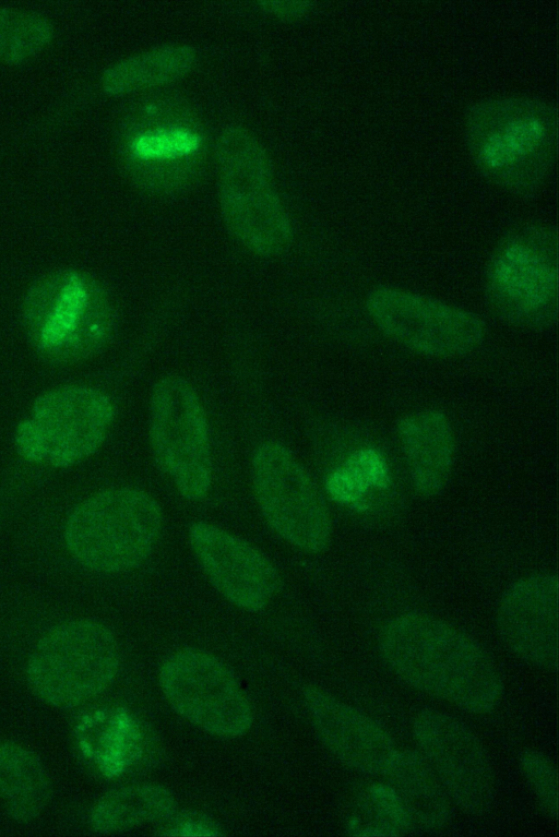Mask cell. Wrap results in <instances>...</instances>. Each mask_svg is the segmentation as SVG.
Wrapping results in <instances>:
<instances>
[{
	"instance_id": "cell-16",
	"label": "cell",
	"mask_w": 559,
	"mask_h": 837,
	"mask_svg": "<svg viewBox=\"0 0 559 837\" xmlns=\"http://www.w3.org/2000/svg\"><path fill=\"white\" fill-rule=\"evenodd\" d=\"M304 697L319 738L337 760L364 774H385L399 750L378 721L317 686H307Z\"/></svg>"
},
{
	"instance_id": "cell-26",
	"label": "cell",
	"mask_w": 559,
	"mask_h": 837,
	"mask_svg": "<svg viewBox=\"0 0 559 837\" xmlns=\"http://www.w3.org/2000/svg\"><path fill=\"white\" fill-rule=\"evenodd\" d=\"M162 836H222L218 825L200 812L176 811L165 820Z\"/></svg>"
},
{
	"instance_id": "cell-20",
	"label": "cell",
	"mask_w": 559,
	"mask_h": 837,
	"mask_svg": "<svg viewBox=\"0 0 559 837\" xmlns=\"http://www.w3.org/2000/svg\"><path fill=\"white\" fill-rule=\"evenodd\" d=\"M51 782L40 757L14 742H0V796L19 822L35 818L46 806Z\"/></svg>"
},
{
	"instance_id": "cell-5",
	"label": "cell",
	"mask_w": 559,
	"mask_h": 837,
	"mask_svg": "<svg viewBox=\"0 0 559 837\" xmlns=\"http://www.w3.org/2000/svg\"><path fill=\"white\" fill-rule=\"evenodd\" d=\"M215 156L219 206L229 232L254 253L284 251L292 239V225L261 142L248 129L229 125L217 139Z\"/></svg>"
},
{
	"instance_id": "cell-25",
	"label": "cell",
	"mask_w": 559,
	"mask_h": 837,
	"mask_svg": "<svg viewBox=\"0 0 559 837\" xmlns=\"http://www.w3.org/2000/svg\"><path fill=\"white\" fill-rule=\"evenodd\" d=\"M200 145L195 133L186 130L151 131L136 139L132 145L138 157L145 159H169L185 157Z\"/></svg>"
},
{
	"instance_id": "cell-23",
	"label": "cell",
	"mask_w": 559,
	"mask_h": 837,
	"mask_svg": "<svg viewBox=\"0 0 559 837\" xmlns=\"http://www.w3.org/2000/svg\"><path fill=\"white\" fill-rule=\"evenodd\" d=\"M386 481L382 457L373 450H364L354 454L343 469L330 476L328 488L335 499L349 502L361 495L366 485L384 487Z\"/></svg>"
},
{
	"instance_id": "cell-14",
	"label": "cell",
	"mask_w": 559,
	"mask_h": 837,
	"mask_svg": "<svg viewBox=\"0 0 559 837\" xmlns=\"http://www.w3.org/2000/svg\"><path fill=\"white\" fill-rule=\"evenodd\" d=\"M189 543L212 585L236 607L259 611L277 593L281 577L275 565L246 540L197 522L189 528Z\"/></svg>"
},
{
	"instance_id": "cell-10",
	"label": "cell",
	"mask_w": 559,
	"mask_h": 837,
	"mask_svg": "<svg viewBox=\"0 0 559 837\" xmlns=\"http://www.w3.org/2000/svg\"><path fill=\"white\" fill-rule=\"evenodd\" d=\"M251 475L258 505L274 533L307 552L328 547L332 523L325 501L288 449L276 442L258 446Z\"/></svg>"
},
{
	"instance_id": "cell-9",
	"label": "cell",
	"mask_w": 559,
	"mask_h": 837,
	"mask_svg": "<svg viewBox=\"0 0 559 837\" xmlns=\"http://www.w3.org/2000/svg\"><path fill=\"white\" fill-rule=\"evenodd\" d=\"M150 443L158 468L188 500H202L212 485L206 417L185 379L169 375L154 386L150 408Z\"/></svg>"
},
{
	"instance_id": "cell-8",
	"label": "cell",
	"mask_w": 559,
	"mask_h": 837,
	"mask_svg": "<svg viewBox=\"0 0 559 837\" xmlns=\"http://www.w3.org/2000/svg\"><path fill=\"white\" fill-rule=\"evenodd\" d=\"M115 418V406L103 391L64 384L40 394L14 434L16 451L31 463L66 468L93 455Z\"/></svg>"
},
{
	"instance_id": "cell-3",
	"label": "cell",
	"mask_w": 559,
	"mask_h": 837,
	"mask_svg": "<svg viewBox=\"0 0 559 837\" xmlns=\"http://www.w3.org/2000/svg\"><path fill=\"white\" fill-rule=\"evenodd\" d=\"M21 323L35 354L52 366L81 362L112 337L117 310L112 296L94 275L60 267L39 275L26 289Z\"/></svg>"
},
{
	"instance_id": "cell-7",
	"label": "cell",
	"mask_w": 559,
	"mask_h": 837,
	"mask_svg": "<svg viewBox=\"0 0 559 837\" xmlns=\"http://www.w3.org/2000/svg\"><path fill=\"white\" fill-rule=\"evenodd\" d=\"M119 666V644L111 630L81 619L47 631L31 651L25 674L28 686L43 702L71 708L106 690Z\"/></svg>"
},
{
	"instance_id": "cell-17",
	"label": "cell",
	"mask_w": 559,
	"mask_h": 837,
	"mask_svg": "<svg viewBox=\"0 0 559 837\" xmlns=\"http://www.w3.org/2000/svg\"><path fill=\"white\" fill-rule=\"evenodd\" d=\"M396 432L414 490L425 498L439 494L454 458V433L447 415L438 409L409 412L399 420Z\"/></svg>"
},
{
	"instance_id": "cell-13",
	"label": "cell",
	"mask_w": 559,
	"mask_h": 837,
	"mask_svg": "<svg viewBox=\"0 0 559 837\" xmlns=\"http://www.w3.org/2000/svg\"><path fill=\"white\" fill-rule=\"evenodd\" d=\"M413 736L449 798L472 815L487 813L495 800L489 756L475 733L450 714L424 709L413 720Z\"/></svg>"
},
{
	"instance_id": "cell-24",
	"label": "cell",
	"mask_w": 559,
	"mask_h": 837,
	"mask_svg": "<svg viewBox=\"0 0 559 837\" xmlns=\"http://www.w3.org/2000/svg\"><path fill=\"white\" fill-rule=\"evenodd\" d=\"M519 762L543 813L549 818H557L558 770L554 762L543 752L532 749L524 750Z\"/></svg>"
},
{
	"instance_id": "cell-6",
	"label": "cell",
	"mask_w": 559,
	"mask_h": 837,
	"mask_svg": "<svg viewBox=\"0 0 559 837\" xmlns=\"http://www.w3.org/2000/svg\"><path fill=\"white\" fill-rule=\"evenodd\" d=\"M159 504L130 487L99 491L69 516L64 539L83 566L103 573L138 567L152 552L162 530Z\"/></svg>"
},
{
	"instance_id": "cell-15",
	"label": "cell",
	"mask_w": 559,
	"mask_h": 837,
	"mask_svg": "<svg viewBox=\"0 0 559 837\" xmlns=\"http://www.w3.org/2000/svg\"><path fill=\"white\" fill-rule=\"evenodd\" d=\"M558 578L538 573L513 583L497 609L506 646L523 661L556 672L559 656Z\"/></svg>"
},
{
	"instance_id": "cell-27",
	"label": "cell",
	"mask_w": 559,
	"mask_h": 837,
	"mask_svg": "<svg viewBox=\"0 0 559 837\" xmlns=\"http://www.w3.org/2000/svg\"><path fill=\"white\" fill-rule=\"evenodd\" d=\"M261 9L282 21H296L306 16L312 9L309 1H262L258 3Z\"/></svg>"
},
{
	"instance_id": "cell-1",
	"label": "cell",
	"mask_w": 559,
	"mask_h": 837,
	"mask_svg": "<svg viewBox=\"0 0 559 837\" xmlns=\"http://www.w3.org/2000/svg\"><path fill=\"white\" fill-rule=\"evenodd\" d=\"M379 650L408 686L473 714H487L503 692L487 650L465 631L435 615L406 612L381 630Z\"/></svg>"
},
{
	"instance_id": "cell-12",
	"label": "cell",
	"mask_w": 559,
	"mask_h": 837,
	"mask_svg": "<svg viewBox=\"0 0 559 837\" xmlns=\"http://www.w3.org/2000/svg\"><path fill=\"white\" fill-rule=\"evenodd\" d=\"M366 309L385 335L427 356H461L486 336V324L477 314L405 289L377 287L368 294Z\"/></svg>"
},
{
	"instance_id": "cell-11",
	"label": "cell",
	"mask_w": 559,
	"mask_h": 837,
	"mask_svg": "<svg viewBox=\"0 0 559 837\" xmlns=\"http://www.w3.org/2000/svg\"><path fill=\"white\" fill-rule=\"evenodd\" d=\"M159 685L178 715L213 736L238 738L252 725V708L238 680L206 651L186 648L169 655Z\"/></svg>"
},
{
	"instance_id": "cell-22",
	"label": "cell",
	"mask_w": 559,
	"mask_h": 837,
	"mask_svg": "<svg viewBox=\"0 0 559 837\" xmlns=\"http://www.w3.org/2000/svg\"><path fill=\"white\" fill-rule=\"evenodd\" d=\"M52 25L41 15L24 10L0 9V60L22 63L51 40Z\"/></svg>"
},
{
	"instance_id": "cell-21",
	"label": "cell",
	"mask_w": 559,
	"mask_h": 837,
	"mask_svg": "<svg viewBox=\"0 0 559 837\" xmlns=\"http://www.w3.org/2000/svg\"><path fill=\"white\" fill-rule=\"evenodd\" d=\"M176 811L171 792L159 785L139 784L110 790L92 808L95 830L120 832L145 823L165 821Z\"/></svg>"
},
{
	"instance_id": "cell-18",
	"label": "cell",
	"mask_w": 559,
	"mask_h": 837,
	"mask_svg": "<svg viewBox=\"0 0 559 837\" xmlns=\"http://www.w3.org/2000/svg\"><path fill=\"white\" fill-rule=\"evenodd\" d=\"M409 823L438 830L451 815V799L425 757L416 751H397L384 774Z\"/></svg>"
},
{
	"instance_id": "cell-19",
	"label": "cell",
	"mask_w": 559,
	"mask_h": 837,
	"mask_svg": "<svg viewBox=\"0 0 559 837\" xmlns=\"http://www.w3.org/2000/svg\"><path fill=\"white\" fill-rule=\"evenodd\" d=\"M195 50L185 44H170L124 58L102 74L100 86L107 95H122L163 86L186 76L194 67Z\"/></svg>"
},
{
	"instance_id": "cell-4",
	"label": "cell",
	"mask_w": 559,
	"mask_h": 837,
	"mask_svg": "<svg viewBox=\"0 0 559 837\" xmlns=\"http://www.w3.org/2000/svg\"><path fill=\"white\" fill-rule=\"evenodd\" d=\"M489 309L514 326L547 331L558 316V232L546 222H525L497 242L484 277Z\"/></svg>"
},
{
	"instance_id": "cell-2",
	"label": "cell",
	"mask_w": 559,
	"mask_h": 837,
	"mask_svg": "<svg viewBox=\"0 0 559 837\" xmlns=\"http://www.w3.org/2000/svg\"><path fill=\"white\" fill-rule=\"evenodd\" d=\"M463 136L484 179L510 194L532 196L547 183L557 164L558 107L528 93L484 96L466 108Z\"/></svg>"
}]
</instances>
